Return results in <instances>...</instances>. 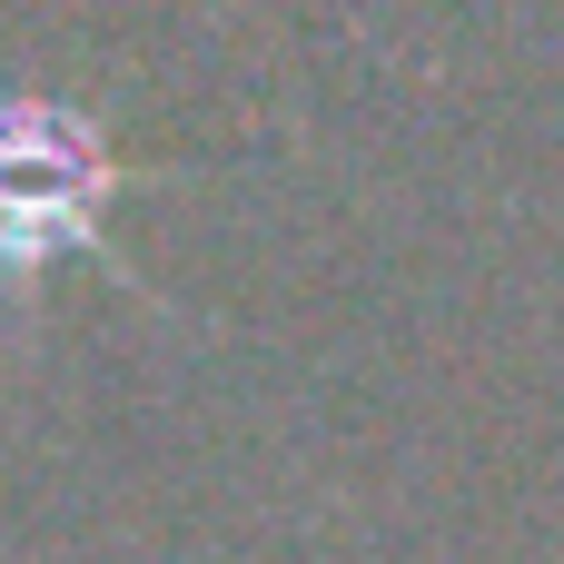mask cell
I'll use <instances>...</instances> for the list:
<instances>
[{"instance_id":"6da1fadb","label":"cell","mask_w":564,"mask_h":564,"mask_svg":"<svg viewBox=\"0 0 564 564\" xmlns=\"http://www.w3.org/2000/svg\"><path fill=\"white\" fill-rule=\"evenodd\" d=\"M139 178L149 169H129L89 109L0 89V297H30L50 268L89 258L109 238L119 188Z\"/></svg>"}]
</instances>
